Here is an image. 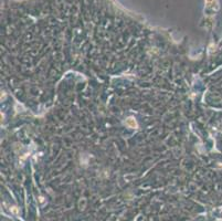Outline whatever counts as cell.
I'll use <instances>...</instances> for the list:
<instances>
[{"label": "cell", "mask_w": 222, "mask_h": 221, "mask_svg": "<svg viewBox=\"0 0 222 221\" xmlns=\"http://www.w3.org/2000/svg\"><path fill=\"white\" fill-rule=\"evenodd\" d=\"M215 5H217V1H215V0H207L208 7H215Z\"/></svg>", "instance_id": "7a4b0ae2"}, {"label": "cell", "mask_w": 222, "mask_h": 221, "mask_svg": "<svg viewBox=\"0 0 222 221\" xmlns=\"http://www.w3.org/2000/svg\"><path fill=\"white\" fill-rule=\"evenodd\" d=\"M126 124H127V126L131 127V128H136V127H137V123H136L135 119L132 118V117H129V118L126 121Z\"/></svg>", "instance_id": "6da1fadb"}]
</instances>
